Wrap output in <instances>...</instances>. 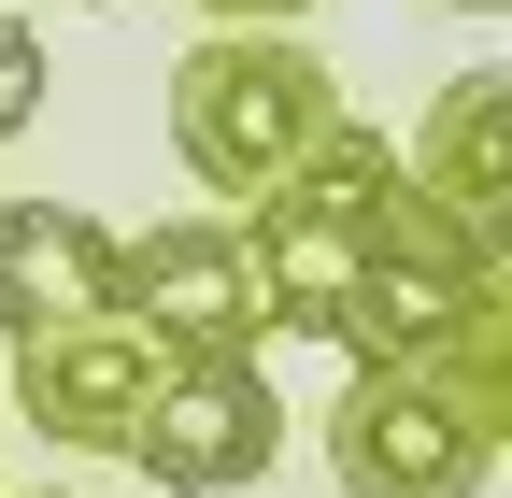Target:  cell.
Instances as JSON below:
<instances>
[{"instance_id":"obj_1","label":"cell","mask_w":512,"mask_h":498,"mask_svg":"<svg viewBox=\"0 0 512 498\" xmlns=\"http://www.w3.org/2000/svg\"><path fill=\"white\" fill-rule=\"evenodd\" d=\"M384 200H399V143L370 129V114H328L285 185H256L242 214V257H256V314H271V342H342V299L370 271V228Z\"/></svg>"},{"instance_id":"obj_2","label":"cell","mask_w":512,"mask_h":498,"mask_svg":"<svg viewBox=\"0 0 512 498\" xmlns=\"http://www.w3.org/2000/svg\"><path fill=\"white\" fill-rule=\"evenodd\" d=\"M498 442H512V356L356 370L328 399V484L342 498H484Z\"/></svg>"},{"instance_id":"obj_3","label":"cell","mask_w":512,"mask_h":498,"mask_svg":"<svg viewBox=\"0 0 512 498\" xmlns=\"http://www.w3.org/2000/svg\"><path fill=\"white\" fill-rule=\"evenodd\" d=\"M342 114V72L285 29H214L200 57L171 72V157L214 185V200H256L285 185V157Z\"/></svg>"},{"instance_id":"obj_4","label":"cell","mask_w":512,"mask_h":498,"mask_svg":"<svg viewBox=\"0 0 512 498\" xmlns=\"http://www.w3.org/2000/svg\"><path fill=\"white\" fill-rule=\"evenodd\" d=\"M100 314L143 342L157 370H185V356H256L271 314H256L242 214H157L143 242H114V299H100Z\"/></svg>"},{"instance_id":"obj_5","label":"cell","mask_w":512,"mask_h":498,"mask_svg":"<svg viewBox=\"0 0 512 498\" xmlns=\"http://www.w3.org/2000/svg\"><path fill=\"white\" fill-rule=\"evenodd\" d=\"M128 456H143L157 498H242L256 470L285 456V399H271V370H256V356H185V370H157Z\"/></svg>"},{"instance_id":"obj_6","label":"cell","mask_w":512,"mask_h":498,"mask_svg":"<svg viewBox=\"0 0 512 498\" xmlns=\"http://www.w3.org/2000/svg\"><path fill=\"white\" fill-rule=\"evenodd\" d=\"M143 399H157V356L128 342L114 314H72V328L15 342V413L43 427L57 456H128V427H143Z\"/></svg>"},{"instance_id":"obj_7","label":"cell","mask_w":512,"mask_h":498,"mask_svg":"<svg viewBox=\"0 0 512 498\" xmlns=\"http://www.w3.org/2000/svg\"><path fill=\"white\" fill-rule=\"evenodd\" d=\"M399 185L441 214V228H470L512 257V72H456L427 100V129L399 143Z\"/></svg>"},{"instance_id":"obj_8","label":"cell","mask_w":512,"mask_h":498,"mask_svg":"<svg viewBox=\"0 0 512 498\" xmlns=\"http://www.w3.org/2000/svg\"><path fill=\"white\" fill-rule=\"evenodd\" d=\"M114 299V228L86 200H0V342H43Z\"/></svg>"},{"instance_id":"obj_9","label":"cell","mask_w":512,"mask_h":498,"mask_svg":"<svg viewBox=\"0 0 512 498\" xmlns=\"http://www.w3.org/2000/svg\"><path fill=\"white\" fill-rule=\"evenodd\" d=\"M43 114V43H29V15H0V143H15Z\"/></svg>"},{"instance_id":"obj_10","label":"cell","mask_w":512,"mask_h":498,"mask_svg":"<svg viewBox=\"0 0 512 498\" xmlns=\"http://www.w3.org/2000/svg\"><path fill=\"white\" fill-rule=\"evenodd\" d=\"M214 29H285V15H313V0H200Z\"/></svg>"},{"instance_id":"obj_11","label":"cell","mask_w":512,"mask_h":498,"mask_svg":"<svg viewBox=\"0 0 512 498\" xmlns=\"http://www.w3.org/2000/svg\"><path fill=\"white\" fill-rule=\"evenodd\" d=\"M456 15H512V0H456Z\"/></svg>"},{"instance_id":"obj_12","label":"cell","mask_w":512,"mask_h":498,"mask_svg":"<svg viewBox=\"0 0 512 498\" xmlns=\"http://www.w3.org/2000/svg\"><path fill=\"white\" fill-rule=\"evenodd\" d=\"M29 498H86V484H29Z\"/></svg>"}]
</instances>
